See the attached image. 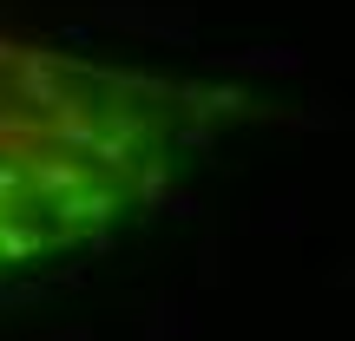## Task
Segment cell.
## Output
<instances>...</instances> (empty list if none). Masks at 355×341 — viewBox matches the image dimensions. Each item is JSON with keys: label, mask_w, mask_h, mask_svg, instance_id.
<instances>
[{"label": "cell", "mask_w": 355, "mask_h": 341, "mask_svg": "<svg viewBox=\"0 0 355 341\" xmlns=\"http://www.w3.org/2000/svg\"><path fill=\"white\" fill-rule=\"evenodd\" d=\"M211 118V92L0 39V269L139 210Z\"/></svg>", "instance_id": "1"}]
</instances>
